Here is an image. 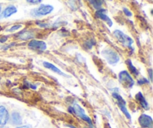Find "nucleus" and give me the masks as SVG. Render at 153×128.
<instances>
[{
  "label": "nucleus",
  "instance_id": "f257e3e1",
  "mask_svg": "<svg viewBox=\"0 0 153 128\" xmlns=\"http://www.w3.org/2000/svg\"><path fill=\"white\" fill-rule=\"evenodd\" d=\"M68 111L69 112H70L71 114H75V115L79 116L80 118H82V120L86 121L88 124H89V125L91 126V127H92L93 126V122L91 118L85 114V110H84V109L82 108V106H79L78 103H75L73 106L69 107Z\"/></svg>",
  "mask_w": 153,
  "mask_h": 128
},
{
  "label": "nucleus",
  "instance_id": "f03ea898",
  "mask_svg": "<svg viewBox=\"0 0 153 128\" xmlns=\"http://www.w3.org/2000/svg\"><path fill=\"white\" fill-rule=\"evenodd\" d=\"M119 81L125 88H132L134 85V81L130 73L126 70H123L118 75Z\"/></svg>",
  "mask_w": 153,
  "mask_h": 128
},
{
  "label": "nucleus",
  "instance_id": "7ed1b4c3",
  "mask_svg": "<svg viewBox=\"0 0 153 128\" xmlns=\"http://www.w3.org/2000/svg\"><path fill=\"white\" fill-rule=\"evenodd\" d=\"M114 35L115 37L117 39L118 41L120 43H122L124 46L131 48V45L134 43V40H133L129 36L124 34V33L123 32V31H121L120 30H115V31H114Z\"/></svg>",
  "mask_w": 153,
  "mask_h": 128
},
{
  "label": "nucleus",
  "instance_id": "20e7f679",
  "mask_svg": "<svg viewBox=\"0 0 153 128\" xmlns=\"http://www.w3.org/2000/svg\"><path fill=\"white\" fill-rule=\"evenodd\" d=\"M102 55L110 64H116L119 62L120 56L117 52L111 49H105L102 51Z\"/></svg>",
  "mask_w": 153,
  "mask_h": 128
},
{
  "label": "nucleus",
  "instance_id": "39448f33",
  "mask_svg": "<svg viewBox=\"0 0 153 128\" xmlns=\"http://www.w3.org/2000/svg\"><path fill=\"white\" fill-rule=\"evenodd\" d=\"M54 7L52 5H50V4H41L37 8H35L31 10V13L34 16H46V15H48L50 13H52Z\"/></svg>",
  "mask_w": 153,
  "mask_h": 128
},
{
  "label": "nucleus",
  "instance_id": "423d86ee",
  "mask_svg": "<svg viewBox=\"0 0 153 128\" xmlns=\"http://www.w3.org/2000/svg\"><path fill=\"white\" fill-rule=\"evenodd\" d=\"M112 96L117 100V103L118 106H119L120 109L122 111L123 113L126 115V117L128 119H131V115H130L129 112H128V109H127L125 100H124L117 92L113 93V94H112Z\"/></svg>",
  "mask_w": 153,
  "mask_h": 128
},
{
  "label": "nucleus",
  "instance_id": "0eeeda50",
  "mask_svg": "<svg viewBox=\"0 0 153 128\" xmlns=\"http://www.w3.org/2000/svg\"><path fill=\"white\" fill-rule=\"evenodd\" d=\"M28 47L31 49L37 51H44L47 48V45L43 40H32L28 43Z\"/></svg>",
  "mask_w": 153,
  "mask_h": 128
},
{
  "label": "nucleus",
  "instance_id": "6e6552de",
  "mask_svg": "<svg viewBox=\"0 0 153 128\" xmlns=\"http://www.w3.org/2000/svg\"><path fill=\"white\" fill-rule=\"evenodd\" d=\"M138 122L141 127L152 128V118L146 114H142L138 118Z\"/></svg>",
  "mask_w": 153,
  "mask_h": 128
},
{
  "label": "nucleus",
  "instance_id": "1a4fd4ad",
  "mask_svg": "<svg viewBox=\"0 0 153 128\" xmlns=\"http://www.w3.org/2000/svg\"><path fill=\"white\" fill-rule=\"evenodd\" d=\"M10 119V114L7 108L0 106V126H4L7 124Z\"/></svg>",
  "mask_w": 153,
  "mask_h": 128
},
{
  "label": "nucleus",
  "instance_id": "9d476101",
  "mask_svg": "<svg viewBox=\"0 0 153 128\" xmlns=\"http://www.w3.org/2000/svg\"><path fill=\"white\" fill-rule=\"evenodd\" d=\"M96 16L98 18H100V19H102L105 22H107V24L109 26H112V25H113V22H112L111 19L108 16L107 14H106V10H105V9L101 8L100 9V10H97V11L96 12Z\"/></svg>",
  "mask_w": 153,
  "mask_h": 128
},
{
  "label": "nucleus",
  "instance_id": "9b49d317",
  "mask_svg": "<svg viewBox=\"0 0 153 128\" xmlns=\"http://www.w3.org/2000/svg\"><path fill=\"white\" fill-rule=\"evenodd\" d=\"M10 122L13 125L20 126L22 123V118L18 112H13L10 115Z\"/></svg>",
  "mask_w": 153,
  "mask_h": 128
},
{
  "label": "nucleus",
  "instance_id": "f8f14e48",
  "mask_svg": "<svg viewBox=\"0 0 153 128\" xmlns=\"http://www.w3.org/2000/svg\"><path fill=\"white\" fill-rule=\"evenodd\" d=\"M135 98L143 109H146V110L149 109V103H148V102L146 101V98H145L144 96H143V94H142L141 92L137 93V94L135 95Z\"/></svg>",
  "mask_w": 153,
  "mask_h": 128
},
{
  "label": "nucleus",
  "instance_id": "ddd939ff",
  "mask_svg": "<svg viewBox=\"0 0 153 128\" xmlns=\"http://www.w3.org/2000/svg\"><path fill=\"white\" fill-rule=\"evenodd\" d=\"M43 66H44L46 68L49 69V70H52V71L55 72V73H58V74L59 75H61V76H67V75L65 74L64 73H63L62 71H61V70H60L59 68H58V67H56L55 65H54L53 64H52V63H49V62H47V61H44V62L43 63Z\"/></svg>",
  "mask_w": 153,
  "mask_h": 128
},
{
  "label": "nucleus",
  "instance_id": "4468645a",
  "mask_svg": "<svg viewBox=\"0 0 153 128\" xmlns=\"http://www.w3.org/2000/svg\"><path fill=\"white\" fill-rule=\"evenodd\" d=\"M16 12H17V8H16L15 6H7V7L4 9V11L2 12V16L4 18H7L9 17V16H11V15L16 13Z\"/></svg>",
  "mask_w": 153,
  "mask_h": 128
},
{
  "label": "nucleus",
  "instance_id": "2eb2a0df",
  "mask_svg": "<svg viewBox=\"0 0 153 128\" xmlns=\"http://www.w3.org/2000/svg\"><path fill=\"white\" fill-rule=\"evenodd\" d=\"M34 36V33L31 32L30 31H23L22 32L19 33V38L21 39V40H29V39L33 38Z\"/></svg>",
  "mask_w": 153,
  "mask_h": 128
},
{
  "label": "nucleus",
  "instance_id": "dca6fc26",
  "mask_svg": "<svg viewBox=\"0 0 153 128\" xmlns=\"http://www.w3.org/2000/svg\"><path fill=\"white\" fill-rule=\"evenodd\" d=\"M126 63H127V65H128V69H129L130 72H131L132 74H134V76H137V75L139 74V72H138V70H137V68H136V67L133 65V64H132V62H131V60H129V59L127 60Z\"/></svg>",
  "mask_w": 153,
  "mask_h": 128
},
{
  "label": "nucleus",
  "instance_id": "f3484780",
  "mask_svg": "<svg viewBox=\"0 0 153 128\" xmlns=\"http://www.w3.org/2000/svg\"><path fill=\"white\" fill-rule=\"evenodd\" d=\"M90 1H91L93 7L95 9H97V10L101 9L102 5L103 4V0H90Z\"/></svg>",
  "mask_w": 153,
  "mask_h": 128
},
{
  "label": "nucleus",
  "instance_id": "a211bd4d",
  "mask_svg": "<svg viewBox=\"0 0 153 128\" xmlns=\"http://www.w3.org/2000/svg\"><path fill=\"white\" fill-rule=\"evenodd\" d=\"M148 83H149V82L147 79H146V78L143 77V78H141V79H140L137 80V84L140 85H144V84H148Z\"/></svg>",
  "mask_w": 153,
  "mask_h": 128
},
{
  "label": "nucleus",
  "instance_id": "6ab92c4d",
  "mask_svg": "<svg viewBox=\"0 0 153 128\" xmlns=\"http://www.w3.org/2000/svg\"><path fill=\"white\" fill-rule=\"evenodd\" d=\"M22 25H20V24H17V25H13V26H11V28H9L8 31H10V32H12V31H16V30L19 29L20 28H22Z\"/></svg>",
  "mask_w": 153,
  "mask_h": 128
},
{
  "label": "nucleus",
  "instance_id": "aec40b11",
  "mask_svg": "<svg viewBox=\"0 0 153 128\" xmlns=\"http://www.w3.org/2000/svg\"><path fill=\"white\" fill-rule=\"evenodd\" d=\"M42 0H26L27 2L30 3V4H39V3L41 2Z\"/></svg>",
  "mask_w": 153,
  "mask_h": 128
},
{
  "label": "nucleus",
  "instance_id": "412c9836",
  "mask_svg": "<svg viewBox=\"0 0 153 128\" xmlns=\"http://www.w3.org/2000/svg\"><path fill=\"white\" fill-rule=\"evenodd\" d=\"M123 12H124V13H125V14L126 15V16H131V15H132V14H131V12L128 9H127L126 7H124Z\"/></svg>",
  "mask_w": 153,
  "mask_h": 128
},
{
  "label": "nucleus",
  "instance_id": "4be33fe9",
  "mask_svg": "<svg viewBox=\"0 0 153 128\" xmlns=\"http://www.w3.org/2000/svg\"><path fill=\"white\" fill-rule=\"evenodd\" d=\"M149 79L150 81L152 80V69H149Z\"/></svg>",
  "mask_w": 153,
  "mask_h": 128
},
{
  "label": "nucleus",
  "instance_id": "5701e85b",
  "mask_svg": "<svg viewBox=\"0 0 153 128\" xmlns=\"http://www.w3.org/2000/svg\"><path fill=\"white\" fill-rule=\"evenodd\" d=\"M15 128H31V126L29 125H23V126H18Z\"/></svg>",
  "mask_w": 153,
  "mask_h": 128
},
{
  "label": "nucleus",
  "instance_id": "b1692460",
  "mask_svg": "<svg viewBox=\"0 0 153 128\" xmlns=\"http://www.w3.org/2000/svg\"><path fill=\"white\" fill-rule=\"evenodd\" d=\"M7 37H1V38H0V42H1V43H4V42H5L6 40H7Z\"/></svg>",
  "mask_w": 153,
  "mask_h": 128
},
{
  "label": "nucleus",
  "instance_id": "393cba45",
  "mask_svg": "<svg viewBox=\"0 0 153 128\" xmlns=\"http://www.w3.org/2000/svg\"><path fill=\"white\" fill-rule=\"evenodd\" d=\"M67 127H71V128H76V127H73V125H67Z\"/></svg>",
  "mask_w": 153,
  "mask_h": 128
},
{
  "label": "nucleus",
  "instance_id": "a878e982",
  "mask_svg": "<svg viewBox=\"0 0 153 128\" xmlns=\"http://www.w3.org/2000/svg\"><path fill=\"white\" fill-rule=\"evenodd\" d=\"M1 6L0 5V13H1Z\"/></svg>",
  "mask_w": 153,
  "mask_h": 128
},
{
  "label": "nucleus",
  "instance_id": "bb28decb",
  "mask_svg": "<svg viewBox=\"0 0 153 128\" xmlns=\"http://www.w3.org/2000/svg\"><path fill=\"white\" fill-rule=\"evenodd\" d=\"M85 128H88V127H85Z\"/></svg>",
  "mask_w": 153,
  "mask_h": 128
}]
</instances>
